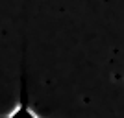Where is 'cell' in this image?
<instances>
[{
    "label": "cell",
    "instance_id": "obj_1",
    "mask_svg": "<svg viewBox=\"0 0 124 118\" xmlns=\"http://www.w3.org/2000/svg\"><path fill=\"white\" fill-rule=\"evenodd\" d=\"M0 118H50V116L41 114L33 105L28 103V100H26L24 96H22L11 109H8L6 113L0 114Z\"/></svg>",
    "mask_w": 124,
    "mask_h": 118
}]
</instances>
